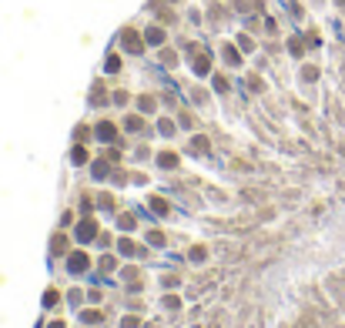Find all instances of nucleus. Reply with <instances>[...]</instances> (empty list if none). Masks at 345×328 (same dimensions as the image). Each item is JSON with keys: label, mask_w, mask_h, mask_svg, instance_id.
I'll return each instance as SVG.
<instances>
[{"label": "nucleus", "mask_w": 345, "mask_h": 328, "mask_svg": "<svg viewBox=\"0 0 345 328\" xmlns=\"http://www.w3.org/2000/svg\"><path fill=\"white\" fill-rule=\"evenodd\" d=\"M80 268H88V255H74L70 258V272H80Z\"/></svg>", "instance_id": "nucleus-1"}, {"label": "nucleus", "mask_w": 345, "mask_h": 328, "mask_svg": "<svg viewBox=\"0 0 345 328\" xmlns=\"http://www.w3.org/2000/svg\"><path fill=\"white\" fill-rule=\"evenodd\" d=\"M78 238H80V241H90V238H94V225H90V221H88V225H80Z\"/></svg>", "instance_id": "nucleus-2"}, {"label": "nucleus", "mask_w": 345, "mask_h": 328, "mask_svg": "<svg viewBox=\"0 0 345 328\" xmlns=\"http://www.w3.org/2000/svg\"><path fill=\"white\" fill-rule=\"evenodd\" d=\"M124 44H128V50H141V37H134L131 30L124 34Z\"/></svg>", "instance_id": "nucleus-3"}, {"label": "nucleus", "mask_w": 345, "mask_h": 328, "mask_svg": "<svg viewBox=\"0 0 345 328\" xmlns=\"http://www.w3.org/2000/svg\"><path fill=\"white\" fill-rule=\"evenodd\" d=\"M100 137H104V141H108V137H114V127L111 124H100V131H98Z\"/></svg>", "instance_id": "nucleus-4"}]
</instances>
